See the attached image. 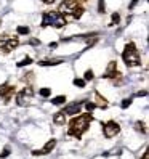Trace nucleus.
Here are the masks:
<instances>
[{
    "instance_id": "1",
    "label": "nucleus",
    "mask_w": 149,
    "mask_h": 159,
    "mask_svg": "<svg viewBox=\"0 0 149 159\" xmlns=\"http://www.w3.org/2000/svg\"><path fill=\"white\" fill-rule=\"evenodd\" d=\"M93 120V116L90 113L87 114H80L77 117H74L71 122H69V130H68V135L69 137H76L77 140L82 138V135L88 130L90 124Z\"/></svg>"
},
{
    "instance_id": "25",
    "label": "nucleus",
    "mask_w": 149,
    "mask_h": 159,
    "mask_svg": "<svg viewBox=\"0 0 149 159\" xmlns=\"http://www.w3.org/2000/svg\"><path fill=\"white\" fill-rule=\"evenodd\" d=\"M130 105H132V98H125V100L122 101V105H120V106H122V108L125 109V108H128Z\"/></svg>"
},
{
    "instance_id": "2",
    "label": "nucleus",
    "mask_w": 149,
    "mask_h": 159,
    "mask_svg": "<svg viewBox=\"0 0 149 159\" xmlns=\"http://www.w3.org/2000/svg\"><path fill=\"white\" fill-rule=\"evenodd\" d=\"M83 7L80 3H77L76 0H63L58 7V13L64 16L66 21H76L79 18H82L83 15Z\"/></svg>"
},
{
    "instance_id": "24",
    "label": "nucleus",
    "mask_w": 149,
    "mask_h": 159,
    "mask_svg": "<svg viewBox=\"0 0 149 159\" xmlns=\"http://www.w3.org/2000/svg\"><path fill=\"white\" fill-rule=\"evenodd\" d=\"M74 85H76V87H85V80H83V79H74Z\"/></svg>"
},
{
    "instance_id": "20",
    "label": "nucleus",
    "mask_w": 149,
    "mask_h": 159,
    "mask_svg": "<svg viewBox=\"0 0 149 159\" xmlns=\"http://www.w3.org/2000/svg\"><path fill=\"white\" fill-rule=\"evenodd\" d=\"M119 21H120V15H119V13H114L112 18H111L109 26H116V24H119Z\"/></svg>"
},
{
    "instance_id": "15",
    "label": "nucleus",
    "mask_w": 149,
    "mask_h": 159,
    "mask_svg": "<svg viewBox=\"0 0 149 159\" xmlns=\"http://www.w3.org/2000/svg\"><path fill=\"white\" fill-rule=\"evenodd\" d=\"M64 101H66V97H64V95L55 97V98L51 100V103H53V105H56V106H61V105H64Z\"/></svg>"
},
{
    "instance_id": "19",
    "label": "nucleus",
    "mask_w": 149,
    "mask_h": 159,
    "mask_svg": "<svg viewBox=\"0 0 149 159\" xmlns=\"http://www.w3.org/2000/svg\"><path fill=\"white\" fill-rule=\"evenodd\" d=\"M39 95L43 97V98L50 97V95H51V89H46V87H45V89H40V90H39Z\"/></svg>"
},
{
    "instance_id": "17",
    "label": "nucleus",
    "mask_w": 149,
    "mask_h": 159,
    "mask_svg": "<svg viewBox=\"0 0 149 159\" xmlns=\"http://www.w3.org/2000/svg\"><path fill=\"white\" fill-rule=\"evenodd\" d=\"M29 27L27 26H18V29H16V32L20 34V35H26V34H29Z\"/></svg>"
},
{
    "instance_id": "27",
    "label": "nucleus",
    "mask_w": 149,
    "mask_h": 159,
    "mask_svg": "<svg viewBox=\"0 0 149 159\" xmlns=\"http://www.w3.org/2000/svg\"><path fill=\"white\" fill-rule=\"evenodd\" d=\"M8 154H10V148L7 146V148L3 149V153H2V157H5V156H8Z\"/></svg>"
},
{
    "instance_id": "30",
    "label": "nucleus",
    "mask_w": 149,
    "mask_h": 159,
    "mask_svg": "<svg viewBox=\"0 0 149 159\" xmlns=\"http://www.w3.org/2000/svg\"><path fill=\"white\" fill-rule=\"evenodd\" d=\"M42 2H43V3H46V5H51V3L55 2V0H42Z\"/></svg>"
},
{
    "instance_id": "3",
    "label": "nucleus",
    "mask_w": 149,
    "mask_h": 159,
    "mask_svg": "<svg viewBox=\"0 0 149 159\" xmlns=\"http://www.w3.org/2000/svg\"><path fill=\"white\" fill-rule=\"evenodd\" d=\"M122 60L127 64L128 68H133V66H139L141 64V58H139V52L136 48V45L133 42H130L125 45V48L122 52Z\"/></svg>"
},
{
    "instance_id": "18",
    "label": "nucleus",
    "mask_w": 149,
    "mask_h": 159,
    "mask_svg": "<svg viewBox=\"0 0 149 159\" xmlns=\"http://www.w3.org/2000/svg\"><path fill=\"white\" fill-rule=\"evenodd\" d=\"M32 63V58L31 57H26V58H23L20 63H18V68H23V66H27V64H31Z\"/></svg>"
},
{
    "instance_id": "26",
    "label": "nucleus",
    "mask_w": 149,
    "mask_h": 159,
    "mask_svg": "<svg viewBox=\"0 0 149 159\" xmlns=\"http://www.w3.org/2000/svg\"><path fill=\"white\" fill-rule=\"evenodd\" d=\"M85 108H87V111H88V113H90V111H93V109H95L96 108V105H95V103H85Z\"/></svg>"
},
{
    "instance_id": "9",
    "label": "nucleus",
    "mask_w": 149,
    "mask_h": 159,
    "mask_svg": "<svg viewBox=\"0 0 149 159\" xmlns=\"http://www.w3.org/2000/svg\"><path fill=\"white\" fill-rule=\"evenodd\" d=\"M16 89L13 85H10V84H3V85H0V97H2L5 100V103H8L11 100V97L15 95Z\"/></svg>"
},
{
    "instance_id": "10",
    "label": "nucleus",
    "mask_w": 149,
    "mask_h": 159,
    "mask_svg": "<svg viewBox=\"0 0 149 159\" xmlns=\"http://www.w3.org/2000/svg\"><path fill=\"white\" fill-rule=\"evenodd\" d=\"M83 106V103L82 101H76V103H72V105H68L66 108H64L63 113L64 114H69V116H76V114H80V109Z\"/></svg>"
},
{
    "instance_id": "22",
    "label": "nucleus",
    "mask_w": 149,
    "mask_h": 159,
    "mask_svg": "<svg viewBox=\"0 0 149 159\" xmlns=\"http://www.w3.org/2000/svg\"><path fill=\"white\" fill-rule=\"evenodd\" d=\"M135 127H136L138 132H143V134H146V124H144V122H136V124H135Z\"/></svg>"
},
{
    "instance_id": "29",
    "label": "nucleus",
    "mask_w": 149,
    "mask_h": 159,
    "mask_svg": "<svg viewBox=\"0 0 149 159\" xmlns=\"http://www.w3.org/2000/svg\"><path fill=\"white\" fill-rule=\"evenodd\" d=\"M141 159H149V153H147V149L143 153V157H141Z\"/></svg>"
},
{
    "instance_id": "12",
    "label": "nucleus",
    "mask_w": 149,
    "mask_h": 159,
    "mask_svg": "<svg viewBox=\"0 0 149 159\" xmlns=\"http://www.w3.org/2000/svg\"><path fill=\"white\" fill-rule=\"evenodd\" d=\"M95 100H96V103H95V105L96 106H99V108H107V100L104 98V97H101L99 95V92H95Z\"/></svg>"
},
{
    "instance_id": "16",
    "label": "nucleus",
    "mask_w": 149,
    "mask_h": 159,
    "mask_svg": "<svg viewBox=\"0 0 149 159\" xmlns=\"http://www.w3.org/2000/svg\"><path fill=\"white\" fill-rule=\"evenodd\" d=\"M111 80H112L114 85H120V84L124 82V77H122V74H120V72L117 71V74H116V76H114L112 79H111Z\"/></svg>"
},
{
    "instance_id": "14",
    "label": "nucleus",
    "mask_w": 149,
    "mask_h": 159,
    "mask_svg": "<svg viewBox=\"0 0 149 159\" xmlns=\"http://www.w3.org/2000/svg\"><path fill=\"white\" fill-rule=\"evenodd\" d=\"M64 120H66V114H64L63 111H59V113H56L53 116V122L58 124V125H64Z\"/></svg>"
},
{
    "instance_id": "21",
    "label": "nucleus",
    "mask_w": 149,
    "mask_h": 159,
    "mask_svg": "<svg viewBox=\"0 0 149 159\" xmlns=\"http://www.w3.org/2000/svg\"><path fill=\"white\" fill-rule=\"evenodd\" d=\"M93 77H95V74H93V71L91 69H88V71H85V76H83V80H93Z\"/></svg>"
},
{
    "instance_id": "8",
    "label": "nucleus",
    "mask_w": 149,
    "mask_h": 159,
    "mask_svg": "<svg viewBox=\"0 0 149 159\" xmlns=\"http://www.w3.org/2000/svg\"><path fill=\"white\" fill-rule=\"evenodd\" d=\"M55 146H56V140L51 138V140H48V142L45 143V146H43L42 149H34L32 154H34V156H45V154L51 153L53 149H55Z\"/></svg>"
},
{
    "instance_id": "13",
    "label": "nucleus",
    "mask_w": 149,
    "mask_h": 159,
    "mask_svg": "<svg viewBox=\"0 0 149 159\" xmlns=\"http://www.w3.org/2000/svg\"><path fill=\"white\" fill-rule=\"evenodd\" d=\"M63 63V58H51V60H43L39 64L40 66H56V64Z\"/></svg>"
},
{
    "instance_id": "4",
    "label": "nucleus",
    "mask_w": 149,
    "mask_h": 159,
    "mask_svg": "<svg viewBox=\"0 0 149 159\" xmlns=\"http://www.w3.org/2000/svg\"><path fill=\"white\" fill-rule=\"evenodd\" d=\"M68 24V21L64 20V16L59 15L58 11H45L42 16V27H56V29H61Z\"/></svg>"
},
{
    "instance_id": "28",
    "label": "nucleus",
    "mask_w": 149,
    "mask_h": 159,
    "mask_svg": "<svg viewBox=\"0 0 149 159\" xmlns=\"http://www.w3.org/2000/svg\"><path fill=\"white\" fill-rule=\"evenodd\" d=\"M76 2L82 5V3H88V2H91V0H76Z\"/></svg>"
},
{
    "instance_id": "23",
    "label": "nucleus",
    "mask_w": 149,
    "mask_h": 159,
    "mask_svg": "<svg viewBox=\"0 0 149 159\" xmlns=\"http://www.w3.org/2000/svg\"><path fill=\"white\" fill-rule=\"evenodd\" d=\"M104 11H106L104 0H99V2H98V13H104Z\"/></svg>"
},
{
    "instance_id": "5",
    "label": "nucleus",
    "mask_w": 149,
    "mask_h": 159,
    "mask_svg": "<svg viewBox=\"0 0 149 159\" xmlns=\"http://www.w3.org/2000/svg\"><path fill=\"white\" fill-rule=\"evenodd\" d=\"M18 45H20V39L18 37L8 35V34L0 35V53H10Z\"/></svg>"
},
{
    "instance_id": "6",
    "label": "nucleus",
    "mask_w": 149,
    "mask_h": 159,
    "mask_svg": "<svg viewBox=\"0 0 149 159\" xmlns=\"http://www.w3.org/2000/svg\"><path fill=\"white\" fill-rule=\"evenodd\" d=\"M32 98H34V90L31 87H26L16 95V103L20 106H29L32 103Z\"/></svg>"
},
{
    "instance_id": "11",
    "label": "nucleus",
    "mask_w": 149,
    "mask_h": 159,
    "mask_svg": "<svg viewBox=\"0 0 149 159\" xmlns=\"http://www.w3.org/2000/svg\"><path fill=\"white\" fill-rule=\"evenodd\" d=\"M117 74V63L116 61H111L109 64H107V69L104 71V79H112L114 76Z\"/></svg>"
},
{
    "instance_id": "7",
    "label": "nucleus",
    "mask_w": 149,
    "mask_h": 159,
    "mask_svg": "<svg viewBox=\"0 0 149 159\" xmlns=\"http://www.w3.org/2000/svg\"><path fill=\"white\" fill-rule=\"evenodd\" d=\"M120 132V125L116 122V120H107L106 124H103V134L106 138H112Z\"/></svg>"
}]
</instances>
